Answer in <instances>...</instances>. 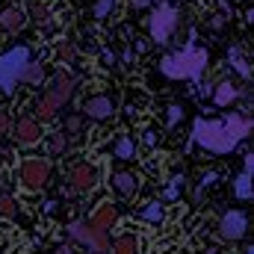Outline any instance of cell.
Here are the masks:
<instances>
[{
    "mask_svg": "<svg viewBox=\"0 0 254 254\" xmlns=\"http://www.w3.org/2000/svg\"><path fill=\"white\" fill-rule=\"evenodd\" d=\"M252 133V122L243 119V116H228L225 122H204V119H195L192 125V142L213 151V154H231L246 136Z\"/></svg>",
    "mask_w": 254,
    "mask_h": 254,
    "instance_id": "obj_1",
    "label": "cell"
},
{
    "mask_svg": "<svg viewBox=\"0 0 254 254\" xmlns=\"http://www.w3.org/2000/svg\"><path fill=\"white\" fill-rule=\"evenodd\" d=\"M204 68H207V51H198L192 42L184 51H178V54H172V57H166V60L160 63V71H163L166 77H175V80H181V77L198 80Z\"/></svg>",
    "mask_w": 254,
    "mask_h": 254,
    "instance_id": "obj_2",
    "label": "cell"
},
{
    "mask_svg": "<svg viewBox=\"0 0 254 254\" xmlns=\"http://www.w3.org/2000/svg\"><path fill=\"white\" fill-rule=\"evenodd\" d=\"M33 60V51L27 45H15L0 57V89L6 95H15L18 83H24V71Z\"/></svg>",
    "mask_w": 254,
    "mask_h": 254,
    "instance_id": "obj_3",
    "label": "cell"
},
{
    "mask_svg": "<svg viewBox=\"0 0 254 254\" xmlns=\"http://www.w3.org/2000/svg\"><path fill=\"white\" fill-rule=\"evenodd\" d=\"M71 92H74V80H71L68 74H60V77H57V83L51 86V92H48V95L39 101V107H36V116H39V122H48V119H54V116H57V110H63L65 104H68Z\"/></svg>",
    "mask_w": 254,
    "mask_h": 254,
    "instance_id": "obj_4",
    "label": "cell"
},
{
    "mask_svg": "<svg viewBox=\"0 0 254 254\" xmlns=\"http://www.w3.org/2000/svg\"><path fill=\"white\" fill-rule=\"evenodd\" d=\"M68 237L77 240V243H83V246L92 249V252H107V249H110L107 231L95 228L92 222H89V225H86V222H71V225H68Z\"/></svg>",
    "mask_w": 254,
    "mask_h": 254,
    "instance_id": "obj_5",
    "label": "cell"
},
{
    "mask_svg": "<svg viewBox=\"0 0 254 254\" xmlns=\"http://www.w3.org/2000/svg\"><path fill=\"white\" fill-rule=\"evenodd\" d=\"M148 27H151V39H154V42H160V45L169 42V36H172L175 27H178V12H175V6L160 3V6L154 9V15H151Z\"/></svg>",
    "mask_w": 254,
    "mask_h": 254,
    "instance_id": "obj_6",
    "label": "cell"
},
{
    "mask_svg": "<svg viewBox=\"0 0 254 254\" xmlns=\"http://www.w3.org/2000/svg\"><path fill=\"white\" fill-rule=\"evenodd\" d=\"M48 175H51V163H48L45 157H33V160H27V163L21 166V181H24L30 190L45 187Z\"/></svg>",
    "mask_w": 254,
    "mask_h": 254,
    "instance_id": "obj_7",
    "label": "cell"
},
{
    "mask_svg": "<svg viewBox=\"0 0 254 254\" xmlns=\"http://www.w3.org/2000/svg\"><path fill=\"white\" fill-rule=\"evenodd\" d=\"M246 231H249V216L243 213V210H228L225 216H222V222H219V234L225 237V240H243L246 237Z\"/></svg>",
    "mask_w": 254,
    "mask_h": 254,
    "instance_id": "obj_8",
    "label": "cell"
},
{
    "mask_svg": "<svg viewBox=\"0 0 254 254\" xmlns=\"http://www.w3.org/2000/svg\"><path fill=\"white\" fill-rule=\"evenodd\" d=\"M83 113H86L89 119H95V122H104V119H113L116 104H113L110 95H95V98H89V101L83 104Z\"/></svg>",
    "mask_w": 254,
    "mask_h": 254,
    "instance_id": "obj_9",
    "label": "cell"
},
{
    "mask_svg": "<svg viewBox=\"0 0 254 254\" xmlns=\"http://www.w3.org/2000/svg\"><path fill=\"white\" fill-rule=\"evenodd\" d=\"M95 181H98V172H95V166H77L74 172H71V187L77 192H86L95 187Z\"/></svg>",
    "mask_w": 254,
    "mask_h": 254,
    "instance_id": "obj_10",
    "label": "cell"
},
{
    "mask_svg": "<svg viewBox=\"0 0 254 254\" xmlns=\"http://www.w3.org/2000/svg\"><path fill=\"white\" fill-rule=\"evenodd\" d=\"M116 219H119V210H116L110 201H104V204L95 210V216H92V225H95V228H101V231H110V228L116 225Z\"/></svg>",
    "mask_w": 254,
    "mask_h": 254,
    "instance_id": "obj_11",
    "label": "cell"
},
{
    "mask_svg": "<svg viewBox=\"0 0 254 254\" xmlns=\"http://www.w3.org/2000/svg\"><path fill=\"white\" fill-rule=\"evenodd\" d=\"M210 95H213L216 107H228V104H234V101L240 98V89H237V86H234L231 80H222V83H219V86H216V89H213Z\"/></svg>",
    "mask_w": 254,
    "mask_h": 254,
    "instance_id": "obj_12",
    "label": "cell"
},
{
    "mask_svg": "<svg viewBox=\"0 0 254 254\" xmlns=\"http://www.w3.org/2000/svg\"><path fill=\"white\" fill-rule=\"evenodd\" d=\"M15 136H18L24 145H33V142L42 136V127H39V122H36V119H21V122H18V127H15Z\"/></svg>",
    "mask_w": 254,
    "mask_h": 254,
    "instance_id": "obj_13",
    "label": "cell"
},
{
    "mask_svg": "<svg viewBox=\"0 0 254 254\" xmlns=\"http://www.w3.org/2000/svg\"><path fill=\"white\" fill-rule=\"evenodd\" d=\"M113 187L122 192V195H133V192L139 190V178L133 172H116L113 175Z\"/></svg>",
    "mask_w": 254,
    "mask_h": 254,
    "instance_id": "obj_14",
    "label": "cell"
},
{
    "mask_svg": "<svg viewBox=\"0 0 254 254\" xmlns=\"http://www.w3.org/2000/svg\"><path fill=\"white\" fill-rule=\"evenodd\" d=\"M24 21H27V15H24L21 9H6V12H0V24H3L9 33H18V30L24 27Z\"/></svg>",
    "mask_w": 254,
    "mask_h": 254,
    "instance_id": "obj_15",
    "label": "cell"
},
{
    "mask_svg": "<svg viewBox=\"0 0 254 254\" xmlns=\"http://www.w3.org/2000/svg\"><path fill=\"white\" fill-rule=\"evenodd\" d=\"M234 192H237L240 201H249V198H252V169H243V172L237 175V181H234Z\"/></svg>",
    "mask_w": 254,
    "mask_h": 254,
    "instance_id": "obj_16",
    "label": "cell"
},
{
    "mask_svg": "<svg viewBox=\"0 0 254 254\" xmlns=\"http://www.w3.org/2000/svg\"><path fill=\"white\" fill-rule=\"evenodd\" d=\"M228 63L240 71V77L252 80V65L246 63V57H243V51H240V48H231V51H228Z\"/></svg>",
    "mask_w": 254,
    "mask_h": 254,
    "instance_id": "obj_17",
    "label": "cell"
},
{
    "mask_svg": "<svg viewBox=\"0 0 254 254\" xmlns=\"http://www.w3.org/2000/svg\"><path fill=\"white\" fill-rule=\"evenodd\" d=\"M142 219H145V222H151V225H160V222H163V204H160V201H151V204H145V210H142Z\"/></svg>",
    "mask_w": 254,
    "mask_h": 254,
    "instance_id": "obj_18",
    "label": "cell"
},
{
    "mask_svg": "<svg viewBox=\"0 0 254 254\" xmlns=\"http://www.w3.org/2000/svg\"><path fill=\"white\" fill-rule=\"evenodd\" d=\"M133 154H136L133 139H130V136H122V139L116 142V157H119V160H133Z\"/></svg>",
    "mask_w": 254,
    "mask_h": 254,
    "instance_id": "obj_19",
    "label": "cell"
},
{
    "mask_svg": "<svg viewBox=\"0 0 254 254\" xmlns=\"http://www.w3.org/2000/svg\"><path fill=\"white\" fill-rule=\"evenodd\" d=\"M24 80H27V83H33V86H39V83L45 80V68H42L39 63H33V60H30L27 71H24Z\"/></svg>",
    "mask_w": 254,
    "mask_h": 254,
    "instance_id": "obj_20",
    "label": "cell"
},
{
    "mask_svg": "<svg viewBox=\"0 0 254 254\" xmlns=\"http://www.w3.org/2000/svg\"><path fill=\"white\" fill-rule=\"evenodd\" d=\"M139 249V243H136V237H119L116 243H113V252H122V254H130Z\"/></svg>",
    "mask_w": 254,
    "mask_h": 254,
    "instance_id": "obj_21",
    "label": "cell"
},
{
    "mask_svg": "<svg viewBox=\"0 0 254 254\" xmlns=\"http://www.w3.org/2000/svg\"><path fill=\"white\" fill-rule=\"evenodd\" d=\"M113 9H116V0H98L92 15H95V18H110V12H113Z\"/></svg>",
    "mask_w": 254,
    "mask_h": 254,
    "instance_id": "obj_22",
    "label": "cell"
},
{
    "mask_svg": "<svg viewBox=\"0 0 254 254\" xmlns=\"http://www.w3.org/2000/svg\"><path fill=\"white\" fill-rule=\"evenodd\" d=\"M68 148V139H65V133L60 130V133H54V139H51V154H60V151H65Z\"/></svg>",
    "mask_w": 254,
    "mask_h": 254,
    "instance_id": "obj_23",
    "label": "cell"
},
{
    "mask_svg": "<svg viewBox=\"0 0 254 254\" xmlns=\"http://www.w3.org/2000/svg\"><path fill=\"white\" fill-rule=\"evenodd\" d=\"M181 119H184V110H181V107H169V116H166V125H169V127H175L178 122H181Z\"/></svg>",
    "mask_w": 254,
    "mask_h": 254,
    "instance_id": "obj_24",
    "label": "cell"
},
{
    "mask_svg": "<svg viewBox=\"0 0 254 254\" xmlns=\"http://www.w3.org/2000/svg\"><path fill=\"white\" fill-rule=\"evenodd\" d=\"M0 216H15V201L12 198H0Z\"/></svg>",
    "mask_w": 254,
    "mask_h": 254,
    "instance_id": "obj_25",
    "label": "cell"
},
{
    "mask_svg": "<svg viewBox=\"0 0 254 254\" xmlns=\"http://www.w3.org/2000/svg\"><path fill=\"white\" fill-rule=\"evenodd\" d=\"M30 12H33L36 21H45V18H48V9H45L42 3H30Z\"/></svg>",
    "mask_w": 254,
    "mask_h": 254,
    "instance_id": "obj_26",
    "label": "cell"
},
{
    "mask_svg": "<svg viewBox=\"0 0 254 254\" xmlns=\"http://www.w3.org/2000/svg\"><path fill=\"white\" fill-rule=\"evenodd\" d=\"M142 142H145V145H157V133H154V130H145Z\"/></svg>",
    "mask_w": 254,
    "mask_h": 254,
    "instance_id": "obj_27",
    "label": "cell"
},
{
    "mask_svg": "<svg viewBox=\"0 0 254 254\" xmlns=\"http://www.w3.org/2000/svg\"><path fill=\"white\" fill-rule=\"evenodd\" d=\"M178 181H181V178H175V184L166 190V198H169V201H172V198H178Z\"/></svg>",
    "mask_w": 254,
    "mask_h": 254,
    "instance_id": "obj_28",
    "label": "cell"
},
{
    "mask_svg": "<svg viewBox=\"0 0 254 254\" xmlns=\"http://www.w3.org/2000/svg\"><path fill=\"white\" fill-rule=\"evenodd\" d=\"M68 133H77V130H80V119H77V116H74V119H68Z\"/></svg>",
    "mask_w": 254,
    "mask_h": 254,
    "instance_id": "obj_29",
    "label": "cell"
},
{
    "mask_svg": "<svg viewBox=\"0 0 254 254\" xmlns=\"http://www.w3.org/2000/svg\"><path fill=\"white\" fill-rule=\"evenodd\" d=\"M195 83H198V80H195ZM210 92H213V86H210V83H198V95H204V98H207Z\"/></svg>",
    "mask_w": 254,
    "mask_h": 254,
    "instance_id": "obj_30",
    "label": "cell"
},
{
    "mask_svg": "<svg viewBox=\"0 0 254 254\" xmlns=\"http://www.w3.org/2000/svg\"><path fill=\"white\" fill-rule=\"evenodd\" d=\"M213 181H216V172H207V175L201 178V190H204V187H210Z\"/></svg>",
    "mask_w": 254,
    "mask_h": 254,
    "instance_id": "obj_31",
    "label": "cell"
},
{
    "mask_svg": "<svg viewBox=\"0 0 254 254\" xmlns=\"http://www.w3.org/2000/svg\"><path fill=\"white\" fill-rule=\"evenodd\" d=\"M101 63H104V65H113V63H116V54L104 51V54H101Z\"/></svg>",
    "mask_w": 254,
    "mask_h": 254,
    "instance_id": "obj_32",
    "label": "cell"
},
{
    "mask_svg": "<svg viewBox=\"0 0 254 254\" xmlns=\"http://www.w3.org/2000/svg\"><path fill=\"white\" fill-rule=\"evenodd\" d=\"M154 0H133V9H145V6H151Z\"/></svg>",
    "mask_w": 254,
    "mask_h": 254,
    "instance_id": "obj_33",
    "label": "cell"
},
{
    "mask_svg": "<svg viewBox=\"0 0 254 254\" xmlns=\"http://www.w3.org/2000/svg\"><path fill=\"white\" fill-rule=\"evenodd\" d=\"M9 130V116H0V133H6Z\"/></svg>",
    "mask_w": 254,
    "mask_h": 254,
    "instance_id": "obj_34",
    "label": "cell"
},
{
    "mask_svg": "<svg viewBox=\"0 0 254 254\" xmlns=\"http://www.w3.org/2000/svg\"><path fill=\"white\" fill-rule=\"evenodd\" d=\"M63 57H65V60H71V57H74V48H71V45H65V48H63Z\"/></svg>",
    "mask_w": 254,
    "mask_h": 254,
    "instance_id": "obj_35",
    "label": "cell"
}]
</instances>
